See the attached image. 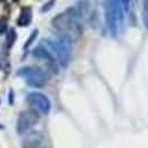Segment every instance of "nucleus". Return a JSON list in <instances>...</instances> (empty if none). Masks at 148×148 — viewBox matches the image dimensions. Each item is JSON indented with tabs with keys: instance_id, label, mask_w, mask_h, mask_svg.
<instances>
[{
	"instance_id": "dca6fc26",
	"label": "nucleus",
	"mask_w": 148,
	"mask_h": 148,
	"mask_svg": "<svg viewBox=\"0 0 148 148\" xmlns=\"http://www.w3.org/2000/svg\"><path fill=\"white\" fill-rule=\"evenodd\" d=\"M0 128H1V127H0Z\"/></svg>"
},
{
	"instance_id": "20e7f679",
	"label": "nucleus",
	"mask_w": 148,
	"mask_h": 148,
	"mask_svg": "<svg viewBox=\"0 0 148 148\" xmlns=\"http://www.w3.org/2000/svg\"><path fill=\"white\" fill-rule=\"evenodd\" d=\"M27 100L31 106H33L36 110L42 113L48 114L50 111V101L49 99L40 92H31L27 95Z\"/></svg>"
},
{
	"instance_id": "39448f33",
	"label": "nucleus",
	"mask_w": 148,
	"mask_h": 148,
	"mask_svg": "<svg viewBox=\"0 0 148 148\" xmlns=\"http://www.w3.org/2000/svg\"><path fill=\"white\" fill-rule=\"evenodd\" d=\"M37 122H38L37 114H34L32 112H25V113L21 114L18 120V132L23 133V132L27 131L32 125H34Z\"/></svg>"
},
{
	"instance_id": "f03ea898",
	"label": "nucleus",
	"mask_w": 148,
	"mask_h": 148,
	"mask_svg": "<svg viewBox=\"0 0 148 148\" xmlns=\"http://www.w3.org/2000/svg\"><path fill=\"white\" fill-rule=\"evenodd\" d=\"M18 76L23 77L31 87H36V88H41L46 84V75L45 73L39 70V69H32V67H25L19 70Z\"/></svg>"
},
{
	"instance_id": "ddd939ff",
	"label": "nucleus",
	"mask_w": 148,
	"mask_h": 148,
	"mask_svg": "<svg viewBox=\"0 0 148 148\" xmlns=\"http://www.w3.org/2000/svg\"><path fill=\"white\" fill-rule=\"evenodd\" d=\"M13 97H14V92H13V91H10V92H9V104H13V103H14Z\"/></svg>"
},
{
	"instance_id": "7ed1b4c3",
	"label": "nucleus",
	"mask_w": 148,
	"mask_h": 148,
	"mask_svg": "<svg viewBox=\"0 0 148 148\" xmlns=\"http://www.w3.org/2000/svg\"><path fill=\"white\" fill-rule=\"evenodd\" d=\"M46 48L48 50H51L50 53H54L62 66H66L69 63V49L64 41V39L59 41H46Z\"/></svg>"
},
{
	"instance_id": "4468645a",
	"label": "nucleus",
	"mask_w": 148,
	"mask_h": 148,
	"mask_svg": "<svg viewBox=\"0 0 148 148\" xmlns=\"http://www.w3.org/2000/svg\"><path fill=\"white\" fill-rule=\"evenodd\" d=\"M5 1H6V0H0V2H5Z\"/></svg>"
},
{
	"instance_id": "423d86ee",
	"label": "nucleus",
	"mask_w": 148,
	"mask_h": 148,
	"mask_svg": "<svg viewBox=\"0 0 148 148\" xmlns=\"http://www.w3.org/2000/svg\"><path fill=\"white\" fill-rule=\"evenodd\" d=\"M32 21V9L30 7H23L21 10L18 17V23L19 26H27Z\"/></svg>"
},
{
	"instance_id": "9d476101",
	"label": "nucleus",
	"mask_w": 148,
	"mask_h": 148,
	"mask_svg": "<svg viewBox=\"0 0 148 148\" xmlns=\"http://www.w3.org/2000/svg\"><path fill=\"white\" fill-rule=\"evenodd\" d=\"M8 24H7V19L6 18H0V34H3L7 31Z\"/></svg>"
},
{
	"instance_id": "0eeeda50",
	"label": "nucleus",
	"mask_w": 148,
	"mask_h": 148,
	"mask_svg": "<svg viewBox=\"0 0 148 148\" xmlns=\"http://www.w3.org/2000/svg\"><path fill=\"white\" fill-rule=\"evenodd\" d=\"M16 40V31L14 29H10L7 33H6V37H5V42H3V47L9 49L13 47L14 42Z\"/></svg>"
},
{
	"instance_id": "1a4fd4ad",
	"label": "nucleus",
	"mask_w": 148,
	"mask_h": 148,
	"mask_svg": "<svg viewBox=\"0 0 148 148\" xmlns=\"http://www.w3.org/2000/svg\"><path fill=\"white\" fill-rule=\"evenodd\" d=\"M143 21L145 27L148 30V0H144L143 2Z\"/></svg>"
},
{
	"instance_id": "f257e3e1",
	"label": "nucleus",
	"mask_w": 148,
	"mask_h": 148,
	"mask_svg": "<svg viewBox=\"0 0 148 148\" xmlns=\"http://www.w3.org/2000/svg\"><path fill=\"white\" fill-rule=\"evenodd\" d=\"M123 22V9L119 0H110L106 6V23L110 29V32L113 37H115Z\"/></svg>"
},
{
	"instance_id": "9b49d317",
	"label": "nucleus",
	"mask_w": 148,
	"mask_h": 148,
	"mask_svg": "<svg viewBox=\"0 0 148 148\" xmlns=\"http://www.w3.org/2000/svg\"><path fill=\"white\" fill-rule=\"evenodd\" d=\"M37 36H38V30H34V31H33V33L31 34V37L29 38V40L26 41V43H25L24 48H27V47H29V46H30V45L33 42V40L36 39V37H37Z\"/></svg>"
},
{
	"instance_id": "f8f14e48",
	"label": "nucleus",
	"mask_w": 148,
	"mask_h": 148,
	"mask_svg": "<svg viewBox=\"0 0 148 148\" xmlns=\"http://www.w3.org/2000/svg\"><path fill=\"white\" fill-rule=\"evenodd\" d=\"M119 2L121 3V7L124 12H128L130 8V0H119Z\"/></svg>"
},
{
	"instance_id": "2eb2a0df",
	"label": "nucleus",
	"mask_w": 148,
	"mask_h": 148,
	"mask_svg": "<svg viewBox=\"0 0 148 148\" xmlns=\"http://www.w3.org/2000/svg\"><path fill=\"white\" fill-rule=\"evenodd\" d=\"M13 1H14V2H17V1H19V0H13Z\"/></svg>"
},
{
	"instance_id": "6e6552de",
	"label": "nucleus",
	"mask_w": 148,
	"mask_h": 148,
	"mask_svg": "<svg viewBox=\"0 0 148 148\" xmlns=\"http://www.w3.org/2000/svg\"><path fill=\"white\" fill-rule=\"evenodd\" d=\"M33 55L38 58H43V59H51V54L50 51L45 47V46H40L34 49Z\"/></svg>"
}]
</instances>
